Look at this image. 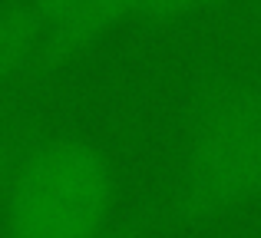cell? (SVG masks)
Wrapping results in <instances>:
<instances>
[{"label":"cell","mask_w":261,"mask_h":238,"mask_svg":"<svg viewBox=\"0 0 261 238\" xmlns=\"http://www.w3.org/2000/svg\"><path fill=\"white\" fill-rule=\"evenodd\" d=\"M113 162L83 136H37L0 205L4 238H109L116 228Z\"/></svg>","instance_id":"cell-1"},{"label":"cell","mask_w":261,"mask_h":238,"mask_svg":"<svg viewBox=\"0 0 261 238\" xmlns=\"http://www.w3.org/2000/svg\"><path fill=\"white\" fill-rule=\"evenodd\" d=\"M261 199V90L222 86L192 119L172 215L182 225H208Z\"/></svg>","instance_id":"cell-2"},{"label":"cell","mask_w":261,"mask_h":238,"mask_svg":"<svg viewBox=\"0 0 261 238\" xmlns=\"http://www.w3.org/2000/svg\"><path fill=\"white\" fill-rule=\"evenodd\" d=\"M37 7L46 20L40 60L50 63V60L70 57L122 10H136V0H37Z\"/></svg>","instance_id":"cell-3"},{"label":"cell","mask_w":261,"mask_h":238,"mask_svg":"<svg viewBox=\"0 0 261 238\" xmlns=\"http://www.w3.org/2000/svg\"><path fill=\"white\" fill-rule=\"evenodd\" d=\"M46 40V20L37 0L7 4L0 10V83L23 70L33 57H40Z\"/></svg>","instance_id":"cell-4"},{"label":"cell","mask_w":261,"mask_h":238,"mask_svg":"<svg viewBox=\"0 0 261 238\" xmlns=\"http://www.w3.org/2000/svg\"><path fill=\"white\" fill-rule=\"evenodd\" d=\"M33 139H37V136H30L27 129L10 126V122H0V205H4L7 182H10V175H13V169H17L20 155H23V149L30 146Z\"/></svg>","instance_id":"cell-5"},{"label":"cell","mask_w":261,"mask_h":238,"mask_svg":"<svg viewBox=\"0 0 261 238\" xmlns=\"http://www.w3.org/2000/svg\"><path fill=\"white\" fill-rule=\"evenodd\" d=\"M205 0H136V10L142 13H178L189 10V7H198Z\"/></svg>","instance_id":"cell-6"},{"label":"cell","mask_w":261,"mask_h":238,"mask_svg":"<svg viewBox=\"0 0 261 238\" xmlns=\"http://www.w3.org/2000/svg\"><path fill=\"white\" fill-rule=\"evenodd\" d=\"M109 238H146V235H142L139 225H116L113 232H109Z\"/></svg>","instance_id":"cell-7"}]
</instances>
